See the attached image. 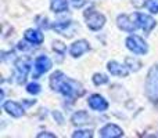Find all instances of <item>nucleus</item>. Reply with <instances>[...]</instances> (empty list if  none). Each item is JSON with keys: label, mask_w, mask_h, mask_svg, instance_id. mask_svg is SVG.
I'll use <instances>...</instances> for the list:
<instances>
[{"label": "nucleus", "mask_w": 158, "mask_h": 138, "mask_svg": "<svg viewBox=\"0 0 158 138\" xmlns=\"http://www.w3.org/2000/svg\"><path fill=\"white\" fill-rule=\"evenodd\" d=\"M50 87H52V90L61 93L64 97L69 98V100H75V98H79L85 94L82 84L74 79L67 77L61 70H57L50 76Z\"/></svg>", "instance_id": "obj_1"}, {"label": "nucleus", "mask_w": 158, "mask_h": 138, "mask_svg": "<svg viewBox=\"0 0 158 138\" xmlns=\"http://www.w3.org/2000/svg\"><path fill=\"white\" fill-rule=\"evenodd\" d=\"M146 97L151 102H158V66H151L146 79Z\"/></svg>", "instance_id": "obj_2"}, {"label": "nucleus", "mask_w": 158, "mask_h": 138, "mask_svg": "<svg viewBox=\"0 0 158 138\" xmlns=\"http://www.w3.org/2000/svg\"><path fill=\"white\" fill-rule=\"evenodd\" d=\"M83 15H85V19H86L87 28L92 30H100L104 26V24H106V17L101 13H98V11L92 10V8L85 11Z\"/></svg>", "instance_id": "obj_3"}, {"label": "nucleus", "mask_w": 158, "mask_h": 138, "mask_svg": "<svg viewBox=\"0 0 158 138\" xmlns=\"http://www.w3.org/2000/svg\"><path fill=\"white\" fill-rule=\"evenodd\" d=\"M126 47L131 50L133 54H137V55H144L147 54L148 51V46L144 40H143L140 36L137 35H132L126 39Z\"/></svg>", "instance_id": "obj_4"}, {"label": "nucleus", "mask_w": 158, "mask_h": 138, "mask_svg": "<svg viewBox=\"0 0 158 138\" xmlns=\"http://www.w3.org/2000/svg\"><path fill=\"white\" fill-rule=\"evenodd\" d=\"M53 29L57 33L65 36V37H72L79 29L78 22L75 21H64V22H56L53 24Z\"/></svg>", "instance_id": "obj_5"}, {"label": "nucleus", "mask_w": 158, "mask_h": 138, "mask_svg": "<svg viewBox=\"0 0 158 138\" xmlns=\"http://www.w3.org/2000/svg\"><path fill=\"white\" fill-rule=\"evenodd\" d=\"M52 66H53V62L47 55L43 54V55L36 57L35 62H33V69H35V72H33V79H38L40 75L49 72V70L52 69Z\"/></svg>", "instance_id": "obj_6"}, {"label": "nucleus", "mask_w": 158, "mask_h": 138, "mask_svg": "<svg viewBox=\"0 0 158 138\" xmlns=\"http://www.w3.org/2000/svg\"><path fill=\"white\" fill-rule=\"evenodd\" d=\"M31 70V61L28 58H21L15 62V81L18 84L25 83L27 76Z\"/></svg>", "instance_id": "obj_7"}, {"label": "nucleus", "mask_w": 158, "mask_h": 138, "mask_svg": "<svg viewBox=\"0 0 158 138\" xmlns=\"http://www.w3.org/2000/svg\"><path fill=\"white\" fill-rule=\"evenodd\" d=\"M135 21H136L137 24V28H140V29L144 30V33H150L151 30L156 28V19L153 18V17L147 15V14H142V13H136L135 14Z\"/></svg>", "instance_id": "obj_8"}, {"label": "nucleus", "mask_w": 158, "mask_h": 138, "mask_svg": "<svg viewBox=\"0 0 158 138\" xmlns=\"http://www.w3.org/2000/svg\"><path fill=\"white\" fill-rule=\"evenodd\" d=\"M133 18H131V17L126 15V14H121V15H118V18H117L118 28H119L121 30H125V32H129V33L135 32L136 28H137V24H136V21H133Z\"/></svg>", "instance_id": "obj_9"}, {"label": "nucleus", "mask_w": 158, "mask_h": 138, "mask_svg": "<svg viewBox=\"0 0 158 138\" xmlns=\"http://www.w3.org/2000/svg\"><path fill=\"white\" fill-rule=\"evenodd\" d=\"M87 104H89V106L93 111L97 112H106L108 109V102L100 94H92L89 97V100H87Z\"/></svg>", "instance_id": "obj_10"}, {"label": "nucleus", "mask_w": 158, "mask_h": 138, "mask_svg": "<svg viewBox=\"0 0 158 138\" xmlns=\"http://www.w3.org/2000/svg\"><path fill=\"white\" fill-rule=\"evenodd\" d=\"M89 50H90L89 41L85 40V39H81V40H77L75 43H72V46L69 47V54L74 58H78L86 51H89Z\"/></svg>", "instance_id": "obj_11"}, {"label": "nucleus", "mask_w": 158, "mask_h": 138, "mask_svg": "<svg viewBox=\"0 0 158 138\" xmlns=\"http://www.w3.org/2000/svg\"><path fill=\"white\" fill-rule=\"evenodd\" d=\"M123 136V130L117 124H106L103 128H100V137L104 138H118Z\"/></svg>", "instance_id": "obj_12"}, {"label": "nucleus", "mask_w": 158, "mask_h": 138, "mask_svg": "<svg viewBox=\"0 0 158 138\" xmlns=\"http://www.w3.org/2000/svg\"><path fill=\"white\" fill-rule=\"evenodd\" d=\"M107 69L111 75L118 76V77H126L129 73V68L126 65H122V64L117 62V61H110L107 64Z\"/></svg>", "instance_id": "obj_13"}, {"label": "nucleus", "mask_w": 158, "mask_h": 138, "mask_svg": "<svg viewBox=\"0 0 158 138\" xmlns=\"http://www.w3.org/2000/svg\"><path fill=\"white\" fill-rule=\"evenodd\" d=\"M3 109L13 117H21L25 113L24 108L18 102H15V101H7V102H4L3 104Z\"/></svg>", "instance_id": "obj_14"}, {"label": "nucleus", "mask_w": 158, "mask_h": 138, "mask_svg": "<svg viewBox=\"0 0 158 138\" xmlns=\"http://www.w3.org/2000/svg\"><path fill=\"white\" fill-rule=\"evenodd\" d=\"M24 37H25V40L31 41L32 44H36V46L42 44L43 43V40H44L43 33H42L40 30H38V29H27L25 30V33H24Z\"/></svg>", "instance_id": "obj_15"}, {"label": "nucleus", "mask_w": 158, "mask_h": 138, "mask_svg": "<svg viewBox=\"0 0 158 138\" xmlns=\"http://www.w3.org/2000/svg\"><path fill=\"white\" fill-rule=\"evenodd\" d=\"M71 122L74 126H83V124H87V123L90 122V116L86 111H78L72 115Z\"/></svg>", "instance_id": "obj_16"}, {"label": "nucleus", "mask_w": 158, "mask_h": 138, "mask_svg": "<svg viewBox=\"0 0 158 138\" xmlns=\"http://www.w3.org/2000/svg\"><path fill=\"white\" fill-rule=\"evenodd\" d=\"M50 8H52L53 13H64V11L68 10V0H52Z\"/></svg>", "instance_id": "obj_17"}, {"label": "nucleus", "mask_w": 158, "mask_h": 138, "mask_svg": "<svg viewBox=\"0 0 158 138\" xmlns=\"http://www.w3.org/2000/svg\"><path fill=\"white\" fill-rule=\"evenodd\" d=\"M125 65L131 70H133V72H137V70H140V68H142V62H140L139 60H136V58H132V57L126 58Z\"/></svg>", "instance_id": "obj_18"}, {"label": "nucleus", "mask_w": 158, "mask_h": 138, "mask_svg": "<svg viewBox=\"0 0 158 138\" xmlns=\"http://www.w3.org/2000/svg\"><path fill=\"white\" fill-rule=\"evenodd\" d=\"M92 80L96 86H101V84L108 83V77H107L106 75H103V73H94L93 77H92Z\"/></svg>", "instance_id": "obj_19"}, {"label": "nucleus", "mask_w": 158, "mask_h": 138, "mask_svg": "<svg viewBox=\"0 0 158 138\" xmlns=\"http://www.w3.org/2000/svg\"><path fill=\"white\" fill-rule=\"evenodd\" d=\"M27 91L29 93V94L36 95V94H39V93L42 91V89H40V86H39L38 83H29L27 86Z\"/></svg>", "instance_id": "obj_20"}, {"label": "nucleus", "mask_w": 158, "mask_h": 138, "mask_svg": "<svg viewBox=\"0 0 158 138\" xmlns=\"http://www.w3.org/2000/svg\"><path fill=\"white\" fill-rule=\"evenodd\" d=\"M146 7L148 8V11H150V13L157 14L158 13V0H147Z\"/></svg>", "instance_id": "obj_21"}, {"label": "nucleus", "mask_w": 158, "mask_h": 138, "mask_svg": "<svg viewBox=\"0 0 158 138\" xmlns=\"http://www.w3.org/2000/svg\"><path fill=\"white\" fill-rule=\"evenodd\" d=\"M92 136H93V133L90 130H78L72 134L74 138H77V137H79V138H90Z\"/></svg>", "instance_id": "obj_22"}, {"label": "nucleus", "mask_w": 158, "mask_h": 138, "mask_svg": "<svg viewBox=\"0 0 158 138\" xmlns=\"http://www.w3.org/2000/svg\"><path fill=\"white\" fill-rule=\"evenodd\" d=\"M53 49H54L56 53H58V54H61V55L65 53V46H64L61 41H54V43H53Z\"/></svg>", "instance_id": "obj_23"}, {"label": "nucleus", "mask_w": 158, "mask_h": 138, "mask_svg": "<svg viewBox=\"0 0 158 138\" xmlns=\"http://www.w3.org/2000/svg\"><path fill=\"white\" fill-rule=\"evenodd\" d=\"M33 46H36V44H32L31 41H28V40H27V43H25V41H19V43H18V49L19 50H24V51L32 50Z\"/></svg>", "instance_id": "obj_24"}, {"label": "nucleus", "mask_w": 158, "mask_h": 138, "mask_svg": "<svg viewBox=\"0 0 158 138\" xmlns=\"http://www.w3.org/2000/svg\"><path fill=\"white\" fill-rule=\"evenodd\" d=\"M53 117H54V119L57 120L58 124H63V123H64V116L61 115V112L54 111V112H53Z\"/></svg>", "instance_id": "obj_25"}, {"label": "nucleus", "mask_w": 158, "mask_h": 138, "mask_svg": "<svg viewBox=\"0 0 158 138\" xmlns=\"http://www.w3.org/2000/svg\"><path fill=\"white\" fill-rule=\"evenodd\" d=\"M146 3H147V0H132V4H133L136 8L143 7V6H144Z\"/></svg>", "instance_id": "obj_26"}, {"label": "nucleus", "mask_w": 158, "mask_h": 138, "mask_svg": "<svg viewBox=\"0 0 158 138\" xmlns=\"http://www.w3.org/2000/svg\"><path fill=\"white\" fill-rule=\"evenodd\" d=\"M71 3L75 8H81V7H83L86 2H85V0H71Z\"/></svg>", "instance_id": "obj_27"}, {"label": "nucleus", "mask_w": 158, "mask_h": 138, "mask_svg": "<svg viewBox=\"0 0 158 138\" xmlns=\"http://www.w3.org/2000/svg\"><path fill=\"white\" fill-rule=\"evenodd\" d=\"M38 137L39 138H43V137H56L54 136V134H50V133H47V131H46V133H40V134H38Z\"/></svg>", "instance_id": "obj_28"}]
</instances>
